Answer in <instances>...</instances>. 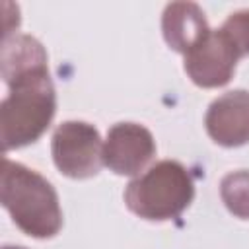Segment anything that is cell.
Returning a JSON list of instances; mask_svg holds the SVG:
<instances>
[{
  "instance_id": "cell-11",
  "label": "cell",
  "mask_w": 249,
  "mask_h": 249,
  "mask_svg": "<svg viewBox=\"0 0 249 249\" xmlns=\"http://www.w3.org/2000/svg\"><path fill=\"white\" fill-rule=\"evenodd\" d=\"M222 29L235 43L241 56L249 54V10H237V12L230 14V18L224 21Z\"/></svg>"
},
{
  "instance_id": "cell-8",
  "label": "cell",
  "mask_w": 249,
  "mask_h": 249,
  "mask_svg": "<svg viewBox=\"0 0 249 249\" xmlns=\"http://www.w3.org/2000/svg\"><path fill=\"white\" fill-rule=\"evenodd\" d=\"M161 31L165 43L173 51L187 54L210 33V27L198 4L171 2L161 16Z\"/></svg>"
},
{
  "instance_id": "cell-9",
  "label": "cell",
  "mask_w": 249,
  "mask_h": 249,
  "mask_svg": "<svg viewBox=\"0 0 249 249\" xmlns=\"http://www.w3.org/2000/svg\"><path fill=\"white\" fill-rule=\"evenodd\" d=\"M47 68V53L31 35H8L2 41V78L10 84L14 78Z\"/></svg>"
},
{
  "instance_id": "cell-4",
  "label": "cell",
  "mask_w": 249,
  "mask_h": 249,
  "mask_svg": "<svg viewBox=\"0 0 249 249\" xmlns=\"http://www.w3.org/2000/svg\"><path fill=\"white\" fill-rule=\"evenodd\" d=\"M54 165L72 179H88L103 165V142L99 130L84 121L60 123L51 140Z\"/></svg>"
},
{
  "instance_id": "cell-6",
  "label": "cell",
  "mask_w": 249,
  "mask_h": 249,
  "mask_svg": "<svg viewBox=\"0 0 249 249\" xmlns=\"http://www.w3.org/2000/svg\"><path fill=\"white\" fill-rule=\"evenodd\" d=\"M156 156L152 132L138 123H117L103 142V163L117 175H136Z\"/></svg>"
},
{
  "instance_id": "cell-12",
  "label": "cell",
  "mask_w": 249,
  "mask_h": 249,
  "mask_svg": "<svg viewBox=\"0 0 249 249\" xmlns=\"http://www.w3.org/2000/svg\"><path fill=\"white\" fill-rule=\"evenodd\" d=\"M2 249H25V247H21V245H4Z\"/></svg>"
},
{
  "instance_id": "cell-10",
  "label": "cell",
  "mask_w": 249,
  "mask_h": 249,
  "mask_svg": "<svg viewBox=\"0 0 249 249\" xmlns=\"http://www.w3.org/2000/svg\"><path fill=\"white\" fill-rule=\"evenodd\" d=\"M220 196L226 208L243 220H249V171L239 169L222 177Z\"/></svg>"
},
{
  "instance_id": "cell-5",
  "label": "cell",
  "mask_w": 249,
  "mask_h": 249,
  "mask_svg": "<svg viewBox=\"0 0 249 249\" xmlns=\"http://www.w3.org/2000/svg\"><path fill=\"white\" fill-rule=\"evenodd\" d=\"M241 53L228 33L220 29H210V33L185 54V72L200 88H220L226 86L235 70Z\"/></svg>"
},
{
  "instance_id": "cell-1",
  "label": "cell",
  "mask_w": 249,
  "mask_h": 249,
  "mask_svg": "<svg viewBox=\"0 0 249 249\" xmlns=\"http://www.w3.org/2000/svg\"><path fill=\"white\" fill-rule=\"evenodd\" d=\"M6 86L10 91L0 103V140L4 152L39 140L56 113V91L49 66L21 74Z\"/></svg>"
},
{
  "instance_id": "cell-3",
  "label": "cell",
  "mask_w": 249,
  "mask_h": 249,
  "mask_svg": "<svg viewBox=\"0 0 249 249\" xmlns=\"http://www.w3.org/2000/svg\"><path fill=\"white\" fill-rule=\"evenodd\" d=\"M193 198V177L189 169L175 160H161L154 163L140 177L132 179L124 191L128 210L152 222L179 218Z\"/></svg>"
},
{
  "instance_id": "cell-2",
  "label": "cell",
  "mask_w": 249,
  "mask_h": 249,
  "mask_svg": "<svg viewBox=\"0 0 249 249\" xmlns=\"http://www.w3.org/2000/svg\"><path fill=\"white\" fill-rule=\"evenodd\" d=\"M0 200L14 224L35 239L53 237L62 228V210L54 187L35 169L8 158L2 161Z\"/></svg>"
},
{
  "instance_id": "cell-7",
  "label": "cell",
  "mask_w": 249,
  "mask_h": 249,
  "mask_svg": "<svg viewBox=\"0 0 249 249\" xmlns=\"http://www.w3.org/2000/svg\"><path fill=\"white\" fill-rule=\"evenodd\" d=\"M204 126L208 136L226 148L249 142V91L231 89L214 99L206 111Z\"/></svg>"
}]
</instances>
